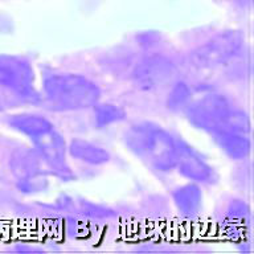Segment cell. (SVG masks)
Returning <instances> with one entry per match:
<instances>
[{
    "instance_id": "12",
    "label": "cell",
    "mask_w": 254,
    "mask_h": 254,
    "mask_svg": "<svg viewBox=\"0 0 254 254\" xmlns=\"http://www.w3.org/2000/svg\"><path fill=\"white\" fill-rule=\"evenodd\" d=\"M172 201L176 209L186 217H193L201 212L204 194L201 186L196 183L188 182L186 184L178 186L172 190Z\"/></svg>"
},
{
    "instance_id": "6",
    "label": "cell",
    "mask_w": 254,
    "mask_h": 254,
    "mask_svg": "<svg viewBox=\"0 0 254 254\" xmlns=\"http://www.w3.org/2000/svg\"><path fill=\"white\" fill-rule=\"evenodd\" d=\"M244 47L242 36L236 31L214 35L192 53L193 65L198 67H216L229 63Z\"/></svg>"
},
{
    "instance_id": "7",
    "label": "cell",
    "mask_w": 254,
    "mask_h": 254,
    "mask_svg": "<svg viewBox=\"0 0 254 254\" xmlns=\"http://www.w3.org/2000/svg\"><path fill=\"white\" fill-rule=\"evenodd\" d=\"M31 143L44 167H47L53 176L61 180H71L74 178L67 162L66 140L56 126Z\"/></svg>"
},
{
    "instance_id": "3",
    "label": "cell",
    "mask_w": 254,
    "mask_h": 254,
    "mask_svg": "<svg viewBox=\"0 0 254 254\" xmlns=\"http://www.w3.org/2000/svg\"><path fill=\"white\" fill-rule=\"evenodd\" d=\"M0 89L23 103L36 105L41 97L35 87V69L25 57L0 55Z\"/></svg>"
},
{
    "instance_id": "8",
    "label": "cell",
    "mask_w": 254,
    "mask_h": 254,
    "mask_svg": "<svg viewBox=\"0 0 254 254\" xmlns=\"http://www.w3.org/2000/svg\"><path fill=\"white\" fill-rule=\"evenodd\" d=\"M175 170L188 182L198 186H213L218 182L216 168L183 138H178V159Z\"/></svg>"
},
{
    "instance_id": "11",
    "label": "cell",
    "mask_w": 254,
    "mask_h": 254,
    "mask_svg": "<svg viewBox=\"0 0 254 254\" xmlns=\"http://www.w3.org/2000/svg\"><path fill=\"white\" fill-rule=\"evenodd\" d=\"M67 155L77 162L93 167L105 166L111 160L109 150L86 139L70 140L67 144Z\"/></svg>"
},
{
    "instance_id": "5",
    "label": "cell",
    "mask_w": 254,
    "mask_h": 254,
    "mask_svg": "<svg viewBox=\"0 0 254 254\" xmlns=\"http://www.w3.org/2000/svg\"><path fill=\"white\" fill-rule=\"evenodd\" d=\"M209 135L218 150L232 160H245L250 155L252 138L249 117L237 107L229 118Z\"/></svg>"
},
{
    "instance_id": "10",
    "label": "cell",
    "mask_w": 254,
    "mask_h": 254,
    "mask_svg": "<svg viewBox=\"0 0 254 254\" xmlns=\"http://www.w3.org/2000/svg\"><path fill=\"white\" fill-rule=\"evenodd\" d=\"M8 126L12 130L19 132L21 136L27 138L29 142H33L40 135L45 134L47 131L52 130L55 125L51 119L35 113H20L13 114L7 118Z\"/></svg>"
},
{
    "instance_id": "15",
    "label": "cell",
    "mask_w": 254,
    "mask_h": 254,
    "mask_svg": "<svg viewBox=\"0 0 254 254\" xmlns=\"http://www.w3.org/2000/svg\"><path fill=\"white\" fill-rule=\"evenodd\" d=\"M249 206L240 200H233V202L228 208V213L230 218H234V221H245L246 218H249Z\"/></svg>"
},
{
    "instance_id": "14",
    "label": "cell",
    "mask_w": 254,
    "mask_h": 254,
    "mask_svg": "<svg viewBox=\"0 0 254 254\" xmlns=\"http://www.w3.org/2000/svg\"><path fill=\"white\" fill-rule=\"evenodd\" d=\"M192 95V89L186 82L179 81L171 89L167 99V106L172 111H183L190 99L193 98Z\"/></svg>"
},
{
    "instance_id": "1",
    "label": "cell",
    "mask_w": 254,
    "mask_h": 254,
    "mask_svg": "<svg viewBox=\"0 0 254 254\" xmlns=\"http://www.w3.org/2000/svg\"><path fill=\"white\" fill-rule=\"evenodd\" d=\"M123 143L135 158L151 171L170 174L178 159V136L158 123L140 121L132 123L123 134Z\"/></svg>"
},
{
    "instance_id": "13",
    "label": "cell",
    "mask_w": 254,
    "mask_h": 254,
    "mask_svg": "<svg viewBox=\"0 0 254 254\" xmlns=\"http://www.w3.org/2000/svg\"><path fill=\"white\" fill-rule=\"evenodd\" d=\"M93 109V117H94V125L97 128H107L118 123L126 121L127 114L122 107L114 103L101 102L99 101Z\"/></svg>"
},
{
    "instance_id": "2",
    "label": "cell",
    "mask_w": 254,
    "mask_h": 254,
    "mask_svg": "<svg viewBox=\"0 0 254 254\" xmlns=\"http://www.w3.org/2000/svg\"><path fill=\"white\" fill-rule=\"evenodd\" d=\"M44 98L55 110L91 109L101 101L98 83L78 73H53L43 79Z\"/></svg>"
},
{
    "instance_id": "9",
    "label": "cell",
    "mask_w": 254,
    "mask_h": 254,
    "mask_svg": "<svg viewBox=\"0 0 254 254\" xmlns=\"http://www.w3.org/2000/svg\"><path fill=\"white\" fill-rule=\"evenodd\" d=\"M175 74L174 64L163 57L148 59L136 66L134 71V78L140 87L147 90L160 86Z\"/></svg>"
},
{
    "instance_id": "4",
    "label": "cell",
    "mask_w": 254,
    "mask_h": 254,
    "mask_svg": "<svg viewBox=\"0 0 254 254\" xmlns=\"http://www.w3.org/2000/svg\"><path fill=\"white\" fill-rule=\"evenodd\" d=\"M236 110L233 103L221 93H204L198 98H192L184 107V115L196 130L210 134L221 126Z\"/></svg>"
}]
</instances>
